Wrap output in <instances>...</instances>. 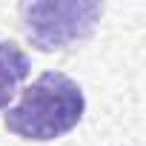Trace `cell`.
I'll return each mask as SVG.
<instances>
[{
    "label": "cell",
    "mask_w": 146,
    "mask_h": 146,
    "mask_svg": "<svg viewBox=\"0 0 146 146\" xmlns=\"http://www.w3.org/2000/svg\"><path fill=\"white\" fill-rule=\"evenodd\" d=\"M86 115V95L78 80L63 72H46L35 78L20 100L6 109L3 123L20 140L49 143L69 135Z\"/></svg>",
    "instance_id": "obj_1"
},
{
    "label": "cell",
    "mask_w": 146,
    "mask_h": 146,
    "mask_svg": "<svg viewBox=\"0 0 146 146\" xmlns=\"http://www.w3.org/2000/svg\"><path fill=\"white\" fill-rule=\"evenodd\" d=\"M100 3H78V0H49V3L23 6V20L29 37L40 49H63L69 43L83 40L98 17Z\"/></svg>",
    "instance_id": "obj_2"
},
{
    "label": "cell",
    "mask_w": 146,
    "mask_h": 146,
    "mask_svg": "<svg viewBox=\"0 0 146 146\" xmlns=\"http://www.w3.org/2000/svg\"><path fill=\"white\" fill-rule=\"evenodd\" d=\"M29 72H32V60L26 49L17 46L15 40L0 37V112L9 109L15 92L29 78Z\"/></svg>",
    "instance_id": "obj_3"
}]
</instances>
